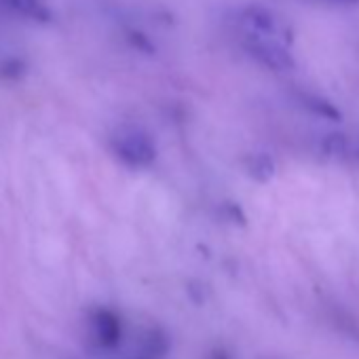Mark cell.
I'll use <instances>...</instances> for the list:
<instances>
[{"label":"cell","instance_id":"3","mask_svg":"<svg viewBox=\"0 0 359 359\" xmlns=\"http://www.w3.org/2000/svg\"><path fill=\"white\" fill-rule=\"evenodd\" d=\"M241 26H243V32L271 36V39H277V41H281L285 45H292V41H294L292 26L281 15H277L275 11L264 9V7H248V9H243Z\"/></svg>","mask_w":359,"mask_h":359},{"label":"cell","instance_id":"7","mask_svg":"<svg viewBox=\"0 0 359 359\" xmlns=\"http://www.w3.org/2000/svg\"><path fill=\"white\" fill-rule=\"evenodd\" d=\"M321 150L330 158H342L348 152V140L342 133H330V135L323 137Z\"/></svg>","mask_w":359,"mask_h":359},{"label":"cell","instance_id":"1","mask_svg":"<svg viewBox=\"0 0 359 359\" xmlns=\"http://www.w3.org/2000/svg\"><path fill=\"white\" fill-rule=\"evenodd\" d=\"M110 146L114 150V154L129 167H148L154 163L156 158V148L150 140V135L133 125H123L118 127L112 137H110Z\"/></svg>","mask_w":359,"mask_h":359},{"label":"cell","instance_id":"4","mask_svg":"<svg viewBox=\"0 0 359 359\" xmlns=\"http://www.w3.org/2000/svg\"><path fill=\"white\" fill-rule=\"evenodd\" d=\"M91 334L102 348L112 351L123 340V321L110 309H95L91 313Z\"/></svg>","mask_w":359,"mask_h":359},{"label":"cell","instance_id":"8","mask_svg":"<svg viewBox=\"0 0 359 359\" xmlns=\"http://www.w3.org/2000/svg\"><path fill=\"white\" fill-rule=\"evenodd\" d=\"M325 5H332V7H355L359 5V0H321Z\"/></svg>","mask_w":359,"mask_h":359},{"label":"cell","instance_id":"6","mask_svg":"<svg viewBox=\"0 0 359 359\" xmlns=\"http://www.w3.org/2000/svg\"><path fill=\"white\" fill-rule=\"evenodd\" d=\"M248 173L258 180V182H269V180L275 175V163L269 154H252L248 158Z\"/></svg>","mask_w":359,"mask_h":359},{"label":"cell","instance_id":"2","mask_svg":"<svg viewBox=\"0 0 359 359\" xmlns=\"http://www.w3.org/2000/svg\"><path fill=\"white\" fill-rule=\"evenodd\" d=\"M243 47L254 60H258L269 70L290 72L296 66V62L290 53V45H285L277 39L254 34V32H243Z\"/></svg>","mask_w":359,"mask_h":359},{"label":"cell","instance_id":"5","mask_svg":"<svg viewBox=\"0 0 359 359\" xmlns=\"http://www.w3.org/2000/svg\"><path fill=\"white\" fill-rule=\"evenodd\" d=\"M302 106L309 112H313L315 116H321V118H327V121H340L342 118L340 110L330 100H325L321 95H315V93H304L302 95Z\"/></svg>","mask_w":359,"mask_h":359},{"label":"cell","instance_id":"9","mask_svg":"<svg viewBox=\"0 0 359 359\" xmlns=\"http://www.w3.org/2000/svg\"><path fill=\"white\" fill-rule=\"evenodd\" d=\"M355 154H357V158H359V148H357V152H355Z\"/></svg>","mask_w":359,"mask_h":359}]
</instances>
